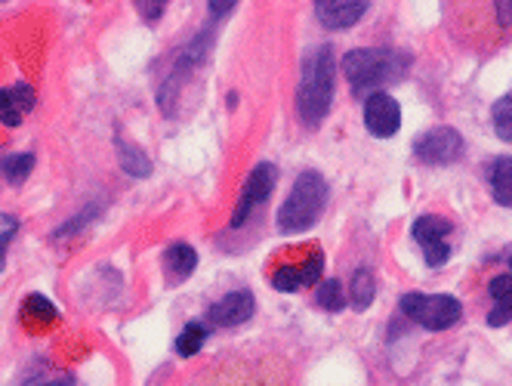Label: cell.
Returning a JSON list of instances; mask_svg holds the SVG:
<instances>
[{
    "label": "cell",
    "mask_w": 512,
    "mask_h": 386,
    "mask_svg": "<svg viewBox=\"0 0 512 386\" xmlns=\"http://www.w3.org/2000/svg\"><path fill=\"white\" fill-rule=\"evenodd\" d=\"M411 72V56L395 47H361L343 56V75L352 84V96L371 99L386 87L405 81Z\"/></svg>",
    "instance_id": "obj_1"
},
{
    "label": "cell",
    "mask_w": 512,
    "mask_h": 386,
    "mask_svg": "<svg viewBox=\"0 0 512 386\" xmlns=\"http://www.w3.org/2000/svg\"><path fill=\"white\" fill-rule=\"evenodd\" d=\"M334 75H337V59L334 47L321 44L303 59V78L297 93V112L306 127H318L334 102Z\"/></svg>",
    "instance_id": "obj_2"
},
{
    "label": "cell",
    "mask_w": 512,
    "mask_h": 386,
    "mask_svg": "<svg viewBox=\"0 0 512 386\" xmlns=\"http://www.w3.org/2000/svg\"><path fill=\"white\" fill-rule=\"evenodd\" d=\"M327 195H331V186L321 177L318 170H303L290 195L284 198L281 210H278V232L281 235H297L312 229L324 207H327Z\"/></svg>",
    "instance_id": "obj_3"
},
{
    "label": "cell",
    "mask_w": 512,
    "mask_h": 386,
    "mask_svg": "<svg viewBox=\"0 0 512 386\" xmlns=\"http://www.w3.org/2000/svg\"><path fill=\"white\" fill-rule=\"evenodd\" d=\"M398 309L426 331H448L463 319V303L451 294H420L411 291L398 300Z\"/></svg>",
    "instance_id": "obj_4"
},
{
    "label": "cell",
    "mask_w": 512,
    "mask_h": 386,
    "mask_svg": "<svg viewBox=\"0 0 512 386\" xmlns=\"http://www.w3.org/2000/svg\"><path fill=\"white\" fill-rule=\"evenodd\" d=\"M454 232V226L445 220V217H435V214H423L414 220L411 226V235L414 241L423 248V257H426V266L438 269L445 266L448 257H451V244H448V235Z\"/></svg>",
    "instance_id": "obj_5"
},
{
    "label": "cell",
    "mask_w": 512,
    "mask_h": 386,
    "mask_svg": "<svg viewBox=\"0 0 512 386\" xmlns=\"http://www.w3.org/2000/svg\"><path fill=\"white\" fill-rule=\"evenodd\" d=\"M275 183H278V167H275V164L263 161V164H256V167H253V173H250L247 183H244V189H241V198H238V204H235L232 229H241V226L253 217V210L272 195Z\"/></svg>",
    "instance_id": "obj_6"
},
{
    "label": "cell",
    "mask_w": 512,
    "mask_h": 386,
    "mask_svg": "<svg viewBox=\"0 0 512 386\" xmlns=\"http://www.w3.org/2000/svg\"><path fill=\"white\" fill-rule=\"evenodd\" d=\"M463 152H466V143L460 130L454 127H435L414 143V155L423 164H454Z\"/></svg>",
    "instance_id": "obj_7"
},
{
    "label": "cell",
    "mask_w": 512,
    "mask_h": 386,
    "mask_svg": "<svg viewBox=\"0 0 512 386\" xmlns=\"http://www.w3.org/2000/svg\"><path fill=\"white\" fill-rule=\"evenodd\" d=\"M253 312H256V297H253V291L241 288V291L226 294L223 300H216L207 312V319L216 328H235V325L250 322Z\"/></svg>",
    "instance_id": "obj_8"
},
{
    "label": "cell",
    "mask_w": 512,
    "mask_h": 386,
    "mask_svg": "<svg viewBox=\"0 0 512 386\" xmlns=\"http://www.w3.org/2000/svg\"><path fill=\"white\" fill-rule=\"evenodd\" d=\"M364 124L380 139H389L401 127V105L389 93H377L371 99H364Z\"/></svg>",
    "instance_id": "obj_9"
},
{
    "label": "cell",
    "mask_w": 512,
    "mask_h": 386,
    "mask_svg": "<svg viewBox=\"0 0 512 386\" xmlns=\"http://www.w3.org/2000/svg\"><path fill=\"white\" fill-rule=\"evenodd\" d=\"M321 269H324V254L315 251L306 263L300 266H290L284 263L281 269L272 272V288L281 291V294H294L300 288H309V285H318L321 282Z\"/></svg>",
    "instance_id": "obj_10"
},
{
    "label": "cell",
    "mask_w": 512,
    "mask_h": 386,
    "mask_svg": "<svg viewBox=\"0 0 512 386\" xmlns=\"http://www.w3.org/2000/svg\"><path fill=\"white\" fill-rule=\"evenodd\" d=\"M315 13L324 28L343 31V28H352L355 22H361V16L368 13V4H364V0H318Z\"/></svg>",
    "instance_id": "obj_11"
},
{
    "label": "cell",
    "mask_w": 512,
    "mask_h": 386,
    "mask_svg": "<svg viewBox=\"0 0 512 386\" xmlns=\"http://www.w3.org/2000/svg\"><path fill=\"white\" fill-rule=\"evenodd\" d=\"M195 266H198V254L186 241H173L170 248L161 254V269H164V278L170 285L186 282V278L195 272Z\"/></svg>",
    "instance_id": "obj_12"
},
{
    "label": "cell",
    "mask_w": 512,
    "mask_h": 386,
    "mask_svg": "<svg viewBox=\"0 0 512 386\" xmlns=\"http://www.w3.org/2000/svg\"><path fill=\"white\" fill-rule=\"evenodd\" d=\"M488 291L494 297V312L488 315V325L500 328V325L512 322V275H497Z\"/></svg>",
    "instance_id": "obj_13"
},
{
    "label": "cell",
    "mask_w": 512,
    "mask_h": 386,
    "mask_svg": "<svg viewBox=\"0 0 512 386\" xmlns=\"http://www.w3.org/2000/svg\"><path fill=\"white\" fill-rule=\"evenodd\" d=\"M59 319V309L44 294H28L22 300V322L28 328H47Z\"/></svg>",
    "instance_id": "obj_14"
},
{
    "label": "cell",
    "mask_w": 512,
    "mask_h": 386,
    "mask_svg": "<svg viewBox=\"0 0 512 386\" xmlns=\"http://www.w3.org/2000/svg\"><path fill=\"white\" fill-rule=\"evenodd\" d=\"M115 149H118V161L124 167V173H130V177H152V161L149 155H145L139 146H130L127 139H115Z\"/></svg>",
    "instance_id": "obj_15"
},
{
    "label": "cell",
    "mask_w": 512,
    "mask_h": 386,
    "mask_svg": "<svg viewBox=\"0 0 512 386\" xmlns=\"http://www.w3.org/2000/svg\"><path fill=\"white\" fill-rule=\"evenodd\" d=\"M491 195L500 207H512V155H503L491 167Z\"/></svg>",
    "instance_id": "obj_16"
},
{
    "label": "cell",
    "mask_w": 512,
    "mask_h": 386,
    "mask_svg": "<svg viewBox=\"0 0 512 386\" xmlns=\"http://www.w3.org/2000/svg\"><path fill=\"white\" fill-rule=\"evenodd\" d=\"M377 297V278L371 269H355L352 282H349V300L358 312H364Z\"/></svg>",
    "instance_id": "obj_17"
},
{
    "label": "cell",
    "mask_w": 512,
    "mask_h": 386,
    "mask_svg": "<svg viewBox=\"0 0 512 386\" xmlns=\"http://www.w3.org/2000/svg\"><path fill=\"white\" fill-rule=\"evenodd\" d=\"M207 343V325L204 322H189L176 337V353L179 359H192L201 353V346Z\"/></svg>",
    "instance_id": "obj_18"
},
{
    "label": "cell",
    "mask_w": 512,
    "mask_h": 386,
    "mask_svg": "<svg viewBox=\"0 0 512 386\" xmlns=\"http://www.w3.org/2000/svg\"><path fill=\"white\" fill-rule=\"evenodd\" d=\"M315 303L327 312H340L346 306V291H343V282L337 278H324L318 282V291H315Z\"/></svg>",
    "instance_id": "obj_19"
},
{
    "label": "cell",
    "mask_w": 512,
    "mask_h": 386,
    "mask_svg": "<svg viewBox=\"0 0 512 386\" xmlns=\"http://www.w3.org/2000/svg\"><path fill=\"white\" fill-rule=\"evenodd\" d=\"M491 121H494V133L503 139V143H512V93H506L503 99L494 102Z\"/></svg>",
    "instance_id": "obj_20"
},
{
    "label": "cell",
    "mask_w": 512,
    "mask_h": 386,
    "mask_svg": "<svg viewBox=\"0 0 512 386\" xmlns=\"http://www.w3.org/2000/svg\"><path fill=\"white\" fill-rule=\"evenodd\" d=\"M0 170L13 186H22L28 180V173L34 170V155H13L7 161H0Z\"/></svg>",
    "instance_id": "obj_21"
},
{
    "label": "cell",
    "mask_w": 512,
    "mask_h": 386,
    "mask_svg": "<svg viewBox=\"0 0 512 386\" xmlns=\"http://www.w3.org/2000/svg\"><path fill=\"white\" fill-rule=\"evenodd\" d=\"M0 121L7 127H19L22 124V109L13 96V90H0Z\"/></svg>",
    "instance_id": "obj_22"
},
{
    "label": "cell",
    "mask_w": 512,
    "mask_h": 386,
    "mask_svg": "<svg viewBox=\"0 0 512 386\" xmlns=\"http://www.w3.org/2000/svg\"><path fill=\"white\" fill-rule=\"evenodd\" d=\"M16 232H19V220L10 214H0V272H4V266H7V248L16 238Z\"/></svg>",
    "instance_id": "obj_23"
},
{
    "label": "cell",
    "mask_w": 512,
    "mask_h": 386,
    "mask_svg": "<svg viewBox=\"0 0 512 386\" xmlns=\"http://www.w3.org/2000/svg\"><path fill=\"white\" fill-rule=\"evenodd\" d=\"M96 214H99V210H96V207H87V214H84V210H81V214H78L75 220H68L65 226H59V229L53 232V238H68L71 232H78V229H84V226H87V223H90V220H93Z\"/></svg>",
    "instance_id": "obj_24"
},
{
    "label": "cell",
    "mask_w": 512,
    "mask_h": 386,
    "mask_svg": "<svg viewBox=\"0 0 512 386\" xmlns=\"http://www.w3.org/2000/svg\"><path fill=\"white\" fill-rule=\"evenodd\" d=\"M22 386H78V380L71 374H38V377L25 380Z\"/></svg>",
    "instance_id": "obj_25"
},
{
    "label": "cell",
    "mask_w": 512,
    "mask_h": 386,
    "mask_svg": "<svg viewBox=\"0 0 512 386\" xmlns=\"http://www.w3.org/2000/svg\"><path fill=\"white\" fill-rule=\"evenodd\" d=\"M10 90H13L16 102H19V109H22V115L34 109V102H38V96H34V90H31L28 84H16V87H10Z\"/></svg>",
    "instance_id": "obj_26"
},
{
    "label": "cell",
    "mask_w": 512,
    "mask_h": 386,
    "mask_svg": "<svg viewBox=\"0 0 512 386\" xmlns=\"http://www.w3.org/2000/svg\"><path fill=\"white\" fill-rule=\"evenodd\" d=\"M133 7H136L145 19H149V22H152V19H161V13H164V4H145V0H136Z\"/></svg>",
    "instance_id": "obj_27"
},
{
    "label": "cell",
    "mask_w": 512,
    "mask_h": 386,
    "mask_svg": "<svg viewBox=\"0 0 512 386\" xmlns=\"http://www.w3.org/2000/svg\"><path fill=\"white\" fill-rule=\"evenodd\" d=\"M207 10H210L216 19H223L226 13H232V10H235V4H216V0H213V4H207Z\"/></svg>",
    "instance_id": "obj_28"
},
{
    "label": "cell",
    "mask_w": 512,
    "mask_h": 386,
    "mask_svg": "<svg viewBox=\"0 0 512 386\" xmlns=\"http://www.w3.org/2000/svg\"><path fill=\"white\" fill-rule=\"evenodd\" d=\"M497 19H500V25H509L512 22V4H497Z\"/></svg>",
    "instance_id": "obj_29"
},
{
    "label": "cell",
    "mask_w": 512,
    "mask_h": 386,
    "mask_svg": "<svg viewBox=\"0 0 512 386\" xmlns=\"http://www.w3.org/2000/svg\"><path fill=\"white\" fill-rule=\"evenodd\" d=\"M509 266H512V257H509Z\"/></svg>",
    "instance_id": "obj_30"
}]
</instances>
